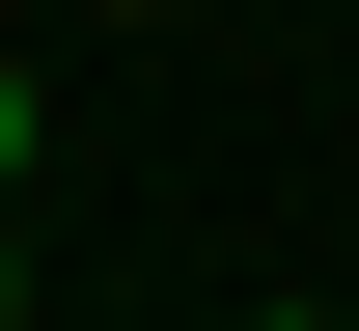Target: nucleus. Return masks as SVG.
I'll list each match as a JSON object with an SVG mask.
<instances>
[{
	"label": "nucleus",
	"instance_id": "1",
	"mask_svg": "<svg viewBox=\"0 0 359 331\" xmlns=\"http://www.w3.org/2000/svg\"><path fill=\"white\" fill-rule=\"evenodd\" d=\"M28 139H55V111H28V55H0V193H28Z\"/></svg>",
	"mask_w": 359,
	"mask_h": 331
},
{
	"label": "nucleus",
	"instance_id": "2",
	"mask_svg": "<svg viewBox=\"0 0 359 331\" xmlns=\"http://www.w3.org/2000/svg\"><path fill=\"white\" fill-rule=\"evenodd\" d=\"M0 304H28V248H0Z\"/></svg>",
	"mask_w": 359,
	"mask_h": 331
}]
</instances>
